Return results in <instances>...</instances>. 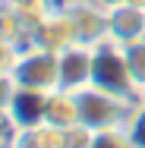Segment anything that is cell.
<instances>
[{
    "mask_svg": "<svg viewBox=\"0 0 145 148\" xmlns=\"http://www.w3.org/2000/svg\"><path fill=\"white\" fill-rule=\"evenodd\" d=\"M91 85L107 95H117L123 101H139V88L129 76L123 44L104 38L101 44L91 47Z\"/></svg>",
    "mask_w": 145,
    "mask_h": 148,
    "instance_id": "obj_1",
    "label": "cell"
},
{
    "mask_svg": "<svg viewBox=\"0 0 145 148\" xmlns=\"http://www.w3.org/2000/svg\"><path fill=\"white\" fill-rule=\"evenodd\" d=\"M13 82L16 88H35V91H57L60 85V63L54 51H44L38 44H29L19 51L13 66Z\"/></svg>",
    "mask_w": 145,
    "mask_h": 148,
    "instance_id": "obj_2",
    "label": "cell"
},
{
    "mask_svg": "<svg viewBox=\"0 0 145 148\" xmlns=\"http://www.w3.org/2000/svg\"><path fill=\"white\" fill-rule=\"evenodd\" d=\"M32 44H38V47H44V51H66L69 44H79V38H76V25H73V16H69V10L60 3L54 6L47 16H41L35 25H32Z\"/></svg>",
    "mask_w": 145,
    "mask_h": 148,
    "instance_id": "obj_3",
    "label": "cell"
},
{
    "mask_svg": "<svg viewBox=\"0 0 145 148\" xmlns=\"http://www.w3.org/2000/svg\"><path fill=\"white\" fill-rule=\"evenodd\" d=\"M60 63V91L79 95L91 85V47L88 44H69L66 51L57 54Z\"/></svg>",
    "mask_w": 145,
    "mask_h": 148,
    "instance_id": "obj_4",
    "label": "cell"
},
{
    "mask_svg": "<svg viewBox=\"0 0 145 148\" xmlns=\"http://www.w3.org/2000/svg\"><path fill=\"white\" fill-rule=\"evenodd\" d=\"M107 38L117 44H133L145 38V10L133 3L107 6Z\"/></svg>",
    "mask_w": 145,
    "mask_h": 148,
    "instance_id": "obj_5",
    "label": "cell"
},
{
    "mask_svg": "<svg viewBox=\"0 0 145 148\" xmlns=\"http://www.w3.org/2000/svg\"><path fill=\"white\" fill-rule=\"evenodd\" d=\"M123 54H126V66H129V76L139 88V98L145 91V38L142 41H133V44H123Z\"/></svg>",
    "mask_w": 145,
    "mask_h": 148,
    "instance_id": "obj_6",
    "label": "cell"
},
{
    "mask_svg": "<svg viewBox=\"0 0 145 148\" xmlns=\"http://www.w3.org/2000/svg\"><path fill=\"white\" fill-rule=\"evenodd\" d=\"M3 3H6V6H13L22 19H29L32 25H35L41 16H47L54 6H60L57 0H3Z\"/></svg>",
    "mask_w": 145,
    "mask_h": 148,
    "instance_id": "obj_7",
    "label": "cell"
},
{
    "mask_svg": "<svg viewBox=\"0 0 145 148\" xmlns=\"http://www.w3.org/2000/svg\"><path fill=\"white\" fill-rule=\"evenodd\" d=\"M22 142V126L10 110H0V148H19Z\"/></svg>",
    "mask_w": 145,
    "mask_h": 148,
    "instance_id": "obj_8",
    "label": "cell"
},
{
    "mask_svg": "<svg viewBox=\"0 0 145 148\" xmlns=\"http://www.w3.org/2000/svg\"><path fill=\"white\" fill-rule=\"evenodd\" d=\"M19 51H22V47H16L13 41L0 38V73H13V66H16V57H19Z\"/></svg>",
    "mask_w": 145,
    "mask_h": 148,
    "instance_id": "obj_9",
    "label": "cell"
}]
</instances>
